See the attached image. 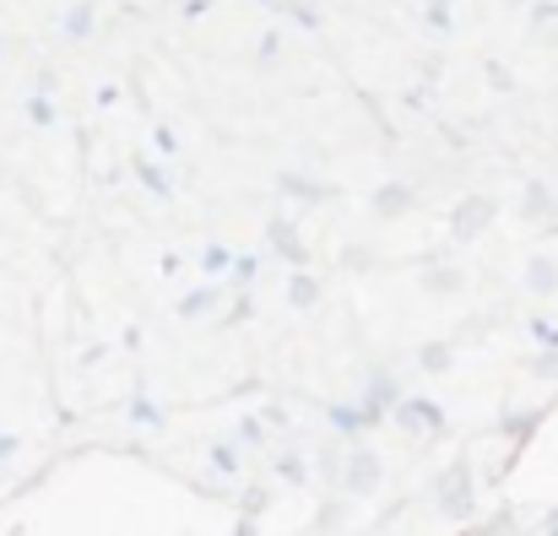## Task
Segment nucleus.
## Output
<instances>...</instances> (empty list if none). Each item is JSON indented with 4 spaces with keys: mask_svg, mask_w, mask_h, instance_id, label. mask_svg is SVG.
Here are the masks:
<instances>
[{
    "mask_svg": "<svg viewBox=\"0 0 558 536\" xmlns=\"http://www.w3.org/2000/svg\"><path fill=\"white\" fill-rule=\"evenodd\" d=\"M342 483H348L353 494H374V488H379V455H369V450H353V455H348Z\"/></svg>",
    "mask_w": 558,
    "mask_h": 536,
    "instance_id": "423d86ee",
    "label": "nucleus"
},
{
    "mask_svg": "<svg viewBox=\"0 0 558 536\" xmlns=\"http://www.w3.org/2000/svg\"><path fill=\"white\" fill-rule=\"evenodd\" d=\"M488 82H494V87H499V93H510V87H515V82H510V71H505V65H488Z\"/></svg>",
    "mask_w": 558,
    "mask_h": 536,
    "instance_id": "4be33fe9",
    "label": "nucleus"
},
{
    "mask_svg": "<svg viewBox=\"0 0 558 536\" xmlns=\"http://www.w3.org/2000/svg\"><path fill=\"white\" fill-rule=\"evenodd\" d=\"M548 536H558V515H554V526H548Z\"/></svg>",
    "mask_w": 558,
    "mask_h": 536,
    "instance_id": "bb28decb",
    "label": "nucleus"
},
{
    "mask_svg": "<svg viewBox=\"0 0 558 536\" xmlns=\"http://www.w3.org/2000/svg\"><path fill=\"white\" fill-rule=\"evenodd\" d=\"M494 211H499V200H494V195H466V200L450 211V233H456L461 244H472V239L494 222Z\"/></svg>",
    "mask_w": 558,
    "mask_h": 536,
    "instance_id": "f257e3e1",
    "label": "nucleus"
},
{
    "mask_svg": "<svg viewBox=\"0 0 558 536\" xmlns=\"http://www.w3.org/2000/svg\"><path fill=\"white\" fill-rule=\"evenodd\" d=\"M255 271H260V260H255V255L233 260V282H255Z\"/></svg>",
    "mask_w": 558,
    "mask_h": 536,
    "instance_id": "aec40b11",
    "label": "nucleus"
},
{
    "mask_svg": "<svg viewBox=\"0 0 558 536\" xmlns=\"http://www.w3.org/2000/svg\"><path fill=\"white\" fill-rule=\"evenodd\" d=\"M277 49H282V38H277V33H266V38H260V60H271Z\"/></svg>",
    "mask_w": 558,
    "mask_h": 536,
    "instance_id": "b1692460",
    "label": "nucleus"
},
{
    "mask_svg": "<svg viewBox=\"0 0 558 536\" xmlns=\"http://www.w3.org/2000/svg\"><path fill=\"white\" fill-rule=\"evenodd\" d=\"M27 120H33V125H54V103H49L44 93H33V98H27Z\"/></svg>",
    "mask_w": 558,
    "mask_h": 536,
    "instance_id": "dca6fc26",
    "label": "nucleus"
},
{
    "mask_svg": "<svg viewBox=\"0 0 558 536\" xmlns=\"http://www.w3.org/2000/svg\"><path fill=\"white\" fill-rule=\"evenodd\" d=\"M423 288H428V293H456V288H461V271H450V266H434V271L423 277Z\"/></svg>",
    "mask_w": 558,
    "mask_h": 536,
    "instance_id": "4468645a",
    "label": "nucleus"
},
{
    "mask_svg": "<svg viewBox=\"0 0 558 536\" xmlns=\"http://www.w3.org/2000/svg\"><path fill=\"white\" fill-rule=\"evenodd\" d=\"M87 27H93V0H76L65 16V38H87Z\"/></svg>",
    "mask_w": 558,
    "mask_h": 536,
    "instance_id": "ddd939ff",
    "label": "nucleus"
},
{
    "mask_svg": "<svg viewBox=\"0 0 558 536\" xmlns=\"http://www.w3.org/2000/svg\"><path fill=\"white\" fill-rule=\"evenodd\" d=\"M374 222H390V217H407L412 211V184H379L369 200Z\"/></svg>",
    "mask_w": 558,
    "mask_h": 536,
    "instance_id": "39448f33",
    "label": "nucleus"
},
{
    "mask_svg": "<svg viewBox=\"0 0 558 536\" xmlns=\"http://www.w3.org/2000/svg\"><path fill=\"white\" fill-rule=\"evenodd\" d=\"M526 288H532L537 299H548V293H558V266L548 260V255L526 260Z\"/></svg>",
    "mask_w": 558,
    "mask_h": 536,
    "instance_id": "0eeeda50",
    "label": "nucleus"
},
{
    "mask_svg": "<svg viewBox=\"0 0 558 536\" xmlns=\"http://www.w3.org/2000/svg\"><path fill=\"white\" fill-rule=\"evenodd\" d=\"M217 304H222V293H217V288H195V293L180 299V315H185V320H201V315H206V309H217Z\"/></svg>",
    "mask_w": 558,
    "mask_h": 536,
    "instance_id": "9d476101",
    "label": "nucleus"
},
{
    "mask_svg": "<svg viewBox=\"0 0 558 536\" xmlns=\"http://www.w3.org/2000/svg\"><path fill=\"white\" fill-rule=\"evenodd\" d=\"M136 179H142V184H147L153 195H169V190H174V184H169V174H163V169H158L153 158H136Z\"/></svg>",
    "mask_w": 558,
    "mask_h": 536,
    "instance_id": "f8f14e48",
    "label": "nucleus"
},
{
    "mask_svg": "<svg viewBox=\"0 0 558 536\" xmlns=\"http://www.w3.org/2000/svg\"><path fill=\"white\" fill-rule=\"evenodd\" d=\"M423 16H428V27H434V33H450V0H428V11H423Z\"/></svg>",
    "mask_w": 558,
    "mask_h": 536,
    "instance_id": "f3484780",
    "label": "nucleus"
},
{
    "mask_svg": "<svg viewBox=\"0 0 558 536\" xmlns=\"http://www.w3.org/2000/svg\"><path fill=\"white\" fill-rule=\"evenodd\" d=\"M396 423L407 434H439L445 428V412L434 401H396Z\"/></svg>",
    "mask_w": 558,
    "mask_h": 536,
    "instance_id": "20e7f679",
    "label": "nucleus"
},
{
    "mask_svg": "<svg viewBox=\"0 0 558 536\" xmlns=\"http://www.w3.org/2000/svg\"><path fill=\"white\" fill-rule=\"evenodd\" d=\"M417 363H423V374H445V368H450V348H445V342H428V348L417 353Z\"/></svg>",
    "mask_w": 558,
    "mask_h": 536,
    "instance_id": "2eb2a0df",
    "label": "nucleus"
},
{
    "mask_svg": "<svg viewBox=\"0 0 558 536\" xmlns=\"http://www.w3.org/2000/svg\"><path fill=\"white\" fill-rule=\"evenodd\" d=\"M434 494H439V510H445V515H456V521L472 515V472H466V466H450V472L434 483Z\"/></svg>",
    "mask_w": 558,
    "mask_h": 536,
    "instance_id": "7ed1b4c3",
    "label": "nucleus"
},
{
    "mask_svg": "<svg viewBox=\"0 0 558 536\" xmlns=\"http://www.w3.org/2000/svg\"><path fill=\"white\" fill-rule=\"evenodd\" d=\"M211 466L217 472H239V450L233 444H211Z\"/></svg>",
    "mask_w": 558,
    "mask_h": 536,
    "instance_id": "a211bd4d",
    "label": "nucleus"
},
{
    "mask_svg": "<svg viewBox=\"0 0 558 536\" xmlns=\"http://www.w3.org/2000/svg\"><path fill=\"white\" fill-rule=\"evenodd\" d=\"M532 337H537L548 353H558V326H548V320H532Z\"/></svg>",
    "mask_w": 558,
    "mask_h": 536,
    "instance_id": "6ab92c4d",
    "label": "nucleus"
},
{
    "mask_svg": "<svg viewBox=\"0 0 558 536\" xmlns=\"http://www.w3.org/2000/svg\"><path fill=\"white\" fill-rule=\"evenodd\" d=\"M255 5H277V0H255Z\"/></svg>",
    "mask_w": 558,
    "mask_h": 536,
    "instance_id": "cd10ccee",
    "label": "nucleus"
},
{
    "mask_svg": "<svg viewBox=\"0 0 558 536\" xmlns=\"http://www.w3.org/2000/svg\"><path fill=\"white\" fill-rule=\"evenodd\" d=\"M153 142H158V153H163V158H174V147H180V136H174L169 125H158V136H153Z\"/></svg>",
    "mask_w": 558,
    "mask_h": 536,
    "instance_id": "412c9836",
    "label": "nucleus"
},
{
    "mask_svg": "<svg viewBox=\"0 0 558 536\" xmlns=\"http://www.w3.org/2000/svg\"><path fill=\"white\" fill-rule=\"evenodd\" d=\"M0 60H5V54H0Z\"/></svg>",
    "mask_w": 558,
    "mask_h": 536,
    "instance_id": "c85d7f7f",
    "label": "nucleus"
},
{
    "mask_svg": "<svg viewBox=\"0 0 558 536\" xmlns=\"http://www.w3.org/2000/svg\"><path fill=\"white\" fill-rule=\"evenodd\" d=\"M266 239H271V249L288 260V266H299L304 271V260H310V249H304V233H299V222L288 217V211H277V217H266Z\"/></svg>",
    "mask_w": 558,
    "mask_h": 536,
    "instance_id": "f03ea898",
    "label": "nucleus"
},
{
    "mask_svg": "<svg viewBox=\"0 0 558 536\" xmlns=\"http://www.w3.org/2000/svg\"><path fill=\"white\" fill-rule=\"evenodd\" d=\"M277 472H282V477H288V483H304V466H299V461H293V455H288V461H282V466H277Z\"/></svg>",
    "mask_w": 558,
    "mask_h": 536,
    "instance_id": "5701e85b",
    "label": "nucleus"
},
{
    "mask_svg": "<svg viewBox=\"0 0 558 536\" xmlns=\"http://www.w3.org/2000/svg\"><path fill=\"white\" fill-rule=\"evenodd\" d=\"M11 450H16V439H11V434H5V439H0V461H5V455H11Z\"/></svg>",
    "mask_w": 558,
    "mask_h": 536,
    "instance_id": "a878e982",
    "label": "nucleus"
},
{
    "mask_svg": "<svg viewBox=\"0 0 558 536\" xmlns=\"http://www.w3.org/2000/svg\"><path fill=\"white\" fill-rule=\"evenodd\" d=\"M537 374H558V353H548V357H537Z\"/></svg>",
    "mask_w": 558,
    "mask_h": 536,
    "instance_id": "393cba45",
    "label": "nucleus"
},
{
    "mask_svg": "<svg viewBox=\"0 0 558 536\" xmlns=\"http://www.w3.org/2000/svg\"><path fill=\"white\" fill-rule=\"evenodd\" d=\"M521 211H526L532 222H554V190L532 179V184H526V206H521Z\"/></svg>",
    "mask_w": 558,
    "mask_h": 536,
    "instance_id": "1a4fd4ad",
    "label": "nucleus"
},
{
    "mask_svg": "<svg viewBox=\"0 0 558 536\" xmlns=\"http://www.w3.org/2000/svg\"><path fill=\"white\" fill-rule=\"evenodd\" d=\"M201 271H206V277H222V271H233V249H222V244H206V249H201Z\"/></svg>",
    "mask_w": 558,
    "mask_h": 536,
    "instance_id": "9b49d317",
    "label": "nucleus"
},
{
    "mask_svg": "<svg viewBox=\"0 0 558 536\" xmlns=\"http://www.w3.org/2000/svg\"><path fill=\"white\" fill-rule=\"evenodd\" d=\"M288 304H293V309H315V304H320V282H315L310 271H293V277H288Z\"/></svg>",
    "mask_w": 558,
    "mask_h": 536,
    "instance_id": "6e6552de",
    "label": "nucleus"
}]
</instances>
